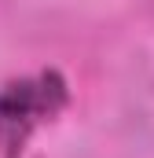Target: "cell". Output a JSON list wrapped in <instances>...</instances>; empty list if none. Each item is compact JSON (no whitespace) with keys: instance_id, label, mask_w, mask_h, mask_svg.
I'll return each mask as SVG.
<instances>
[{"instance_id":"obj_1","label":"cell","mask_w":154,"mask_h":158,"mask_svg":"<svg viewBox=\"0 0 154 158\" xmlns=\"http://www.w3.org/2000/svg\"><path fill=\"white\" fill-rule=\"evenodd\" d=\"M70 103V85L59 70H40L30 77L0 85V158H22L30 136L44 121H55Z\"/></svg>"}]
</instances>
